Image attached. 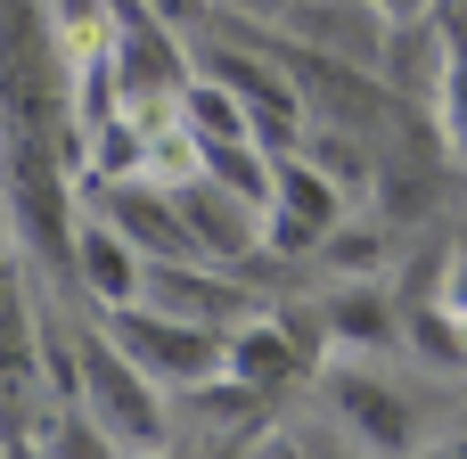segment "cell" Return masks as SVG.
Wrapping results in <instances>:
<instances>
[{
	"label": "cell",
	"instance_id": "cell-1",
	"mask_svg": "<svg viewBox=\"0 0 467 459\" xmlns=\"http://www.w3.org/2000/svg\"><path fill=\"white\" fill-rule=\"evenodd\" d=\"M74 394L99 411V427H107L123 452H172L164 386H156L107 329H82V337H74Z\"/></svg>",
	"mask_w": 467,
	"mask_h": 459
},
{
	"label": "cell",
	"instance_id": "cell-2",
	"mask_svg": "<svg viewBox=\"0 0 467 459\" xmlns=\"http://www.w3.org/2000/svg\"><path fill=\"white\" fill-rule=\"evenodd\" d=\"M107 337L156 378V386H205V378H222L230 370V329H197V320H181V312H164V304H115L107 312Z\"/></svg>",
	"mask_w": 467,
	"mask_h": 459
},
{
	"label": "cell",
	"instance_id": "cell-3",
	"mask_svg": "<svg viewBox=\"0 0 467 459\" xmlns=\"http://www.w3.org/2000/svg\"><path fill=\"white\" fill-rule=\"evenodd\" d=\"M345 181H328L304 148L279 156V189H271V214H263V255H320L337 230H345Z\"/></svg>",
	"mask_w": 467,
	"mask_h": 459
},
{
	"label": "cell",
	"instance_id": "cell-4",
	"mask_svg": "<svg viewBox=\"0 0 467 459\" xmlns=\"http://www.w3.org/2000/svg\"><path fill=\"white\" fill-rule=\"evenodd\" d=\"M328 402H337L345 435L369 459H410L419 452V394L394 386L378 361H345V370L328 378Z\"/></svg>",
	"mask_w": 467,
	"mask_h": 459
},
{
	"label": "cell",
	"instance_id": "cell-5",
	"mask_svg": "<svg viewBox=\"0 0 467 459\" xmlns=\"http://www.w3.org/2000/svg\"><path fill=\"white\" fill-rule=\"evenodd\" d=\"M230 263H156L148 271V304H164V312H181V320H197V329H238V320H254V296L238 287V279H222Z\"/></svg>",
	"mask_w": 467,
	"mask_h": 459
},
{
	"label": "cell",
	"instance_id": "cell-6",
	"mask_svg": "<svg viewBox=\"0 0 467 459\" xmlns=\"http://www.w3.org/2000/svg\"><path fill=\"white\" fill-rule=\"evenodd\" d=\"M148 271H156V263H148V255H140L107 214H90V222L74 230V279L90 287V304H99V312L140 304V296H148Z\"/></svg>",
	"mask_w": 467,
	"mask_h": 459
},
{
	"label": "cell",
	"instance_id": "cell-7",
	"mask_svg": "<svg viewBox=\"0 0 467 459\" xmlns=\"http://www.w3.org/2000/svg\"><path fill=\"white\" fill-rule=\"evenodd\" d=\"M181 214H189L197 246H205V263H246V255L263 246V205L238 197V189H222L213 172H197V181L181 189Z\"/></svg>",
	"mask_w": 467,
	"mask_h": 459
},
{
	"label": "cell",
	"instance_id": "cell-8",
	"mask_svg": "<svg viewBox=\"0 0 467 459\" xmlns=\"http://www.w3.org/2000/svg\"><path fill=\"white\" fill-rule=\"evenodd\" d=\"M320 312H328V337L345 353H361V361H394L402 353V312H394V296L378 279H345Z\"/></svg>",
	"mask_w": 467,
	"mask_h": 459
},
{
	"label": "cell",
	"instance_id": "cell-9",
	"mask_svg": "<svg viewBox=\"0 0 467 459\" xmlns=\"http://www.w3.org/2000/svg\"><path fill=\"white\" fill-rule=\"evenodd\" d=\"M33 452H41V459H131L115 435H107V427H99V411H90L82 394H57V411L41 419Z\"/></svg>",
	"mask_w": 467,
	"mask_h": 459
},
{
	"label": "cell",
	"instance_id": "cell-10",
	"mask_svg": "<svg viewBox=\"0 0 467 459\" xmlns=\"http://www.w3.org/2000/svg\"><path fill=\"white\" fill-rule=\"evenodd\" d=\"M304 370V353L287 345V329H263V320H246V337H230V378L246 386V394H271L279 378H296Z\"/></svg>",
	"mask_w": 467,
	"mask_h": 459
},
{
	"label": "cell",
	"instance_id": "cell-11",
	"mask_svg": "<svg viewBox=\"0 0 467 459\" xmlns=\"http://www.w3.org/2000/svg\"><path fill=\"white\" fill-rule=\"evenodd\" d=\"M402 353H419L427 370H467V320H451L443 304H410L402 312Z\"/></svg>",
	"mask_w": 467,
	"mask_h": 459
},
{
	"label": "cell",
	"instance_id": "cell-12",
	"mask_svg": "<svg viewBox=\"0 0 467 459\" xmlns=\"http://www.w3.org/2000/svg\"><path fill=\"white\" fill-rule=\"evenodd\" d=\"M386 246H394V238H386V222H345V230L320 246V263H328V271H345V279H378Z\"/></svg>",
	"mask_w": 467,
	"mask_h": 459
},
{
	"label": "cell",
	"instance_id": "cell-13",
	"mask_svg": "<svg viewBox=\"0 0 467 459\" xmlns=\"http://www.w3.org/2000/svg\"><path fill=\"white\" fill-rule=\"evenodd\" d=\"M443 131L467 164V16H451V33H443Z\"/></svg>",
	"mask_w": 467,
	"mask_h": 459
},
{
	"label": "cell",
	"instance_id": "cell-14",
	"mask_svg": "<svg viewBox=\"0 0 467 459\" xmlns=\"http://www.w3.org/2000/svg\"><path fill=\"white\" fill-rule=\"evenodd\" d=\"M435 304H443L451 320H467V255H451V263H443V287H435Z\"/></svg>",
	"mask_w": 467,
	"mask_h": 459
},
{
	"label": "cell",
	"instance_id": "cell-15",
	"mask_svg": "<svg viewBox=\"0 0 467 459\" xmlns=\"http://www.w3.org/2000/svg\"><path fill=\"white\" fill-rule=\"evenodd\" d=\"M140 8H156V16H164V25H189V16H197V8H205V0H140Z\"/></svg>",
	"mask_w": 467,
	"mask_h": 459
},
{
	"label": "cell",
	"instance_id": "cell-16",
	"mask_svg": "<svg viewBox=\"0 0 467 459\" xmlns=\"http://www.w3.org/2000/svg\"><path fill=\"white\" fill-rule=\"evenodd\" d=\"M410 459H467V435L460 443H427V452H410Z\"/></svg>",
	"mask_w": 467,
	"mask_h": 459
},
{
	"label": "cell",
	"instance_id": "cell-17",
	"mask_svg": "<svg viewBox=\"0 0 467 459\" xmlns=\"http://www.w3.org/2000/svg\"><path fill=\"white\" fill-rule=\"evenodd\" d=\"M222 8H279V0H222Z\"/></svg>",
	"mask_w": 467,
	"mask_h": 459
},
{
	"label": "cell",
	"instance_id": "cell-18",
	"mask_svg": "<svg viewBox=\"0 0 467 459\" xmlns=\"http://www.w3.org/2000/svg\"><path fill=\"white\" fill-rule=\"evenodd\" d=\"M131 459H172V452H131Z\"/></svg>",
	"mask_w": 467,
	"mask_h": 459
},
{
	"label": "cell",
	"instance_id": "cell-19",
	"mask_svg": "<svg viewBox=\"0 0 467 459\" xmlns=\"http://www.w3.org/2000/svg\"><path fill=\"white\" fill-rule=\"evenodd\" d=\"M8 459H41V452H8Z\"/></svg>",
	"mask_w": 467,
	"mask_h": 459
},
{
	"label": "cell",
	"instance_id": "cell-20",
	"mask_svg": "<svg viewBox=\"0 0 467 459\" xmlns=\"http://www.w3.org/2000/svg\"><path fill=\"white\" fill-rule=\"evenodd\" d=\"M279 8H304V0H279Z\"/></svg>",
	"mask_w": 467,
	"mask_h": 459
},
{
	"label": "cell",
	"instance_id": "cell-21",
	"mask_svg": "<svg viewBox=\"0 0 467 459\" xmlns=\"http://www.w3.org/2000/svg\"><path fill=\"white\" fill-rule=\"evenodd\" d=\"M460 435H467V419H460Z\"/></svg>",
	"mask_w": 467,
	"mask_h": 459
}]
</instances>
